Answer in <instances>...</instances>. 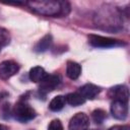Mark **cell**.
<instances>
[{
  "label": "cell",
  "instance_id": "obj_10",
  "mask_svg": "<svg viewBox=\"0 0 130 130\" xmlns=\"http://www.w3.org/2000/svg\"><path fill=\"white\" fill-rule=\"evenodd\" d=\"M80 74H81V66L74 61H68L66 66V75L70 79L75 80L80 76Z\"/></svg>",
  "mask_w": 130,
  "mask_h": 130
},
{
  "label": "cell",
  "instance_id": "obj_6",
  "mask_svg": "<svg viewBox=\"0 0 130 130\" xmlns=\"http://www.w3.org/2000/svg\"><path fill=\"white\" fill-rule=\"evenodd\" d=\"M89 126V119L84 113L75 114L69 121V130H86Z\"/></svg>",
  "mask_w": 130,
  "mask_h": 130
},
{
  "label": "cell",
  "instance_id": "obj_1",
  "mask_svg": "<svg viewBox=\"0 0 130 130\" xmlns=\"http://www.w3.org/2000/svg\"><path fill=\"white\" fill-rule=\"evenodd\" d=\"M27 6L36 13L46 16L60 17L68 14L70 6L67 2L54 1V0H41V1H29L26 3Z\"/></svg>",
  "mask_w": 130,
  "mask_h": 130
},
{
  "label": "cell",
  "instance_id": "obj_7",
  "mask_svg": "<svg viewBox=\"0 0 130 130\" xmlns=\"http://www.w3.org/2000/svg\"><path fill=\"white\" fill-rule=\"evenodd\" d=\"M108 94L113 101L128 103V100H129V89L124 84H119L111 87Z\"/></svg>",
  "mask_w": 130,
  "mask_h": 130
},
{
  "label": "cell",
  "instance_id": "obj_4",
  "mask_svg": "<svg viewBox=\"0 0 130 130\" xmlns=\"http://www.w3.org/2000/svg\"><path fill=\"white\" fill-rule=\"evenodd\" d=\"M61 82V77L58 74H47V76L40 82L39 90L41 93H48L53 91Z\"/></svg>",
  "mask_w": 130,
  "mask_h": 130
},
{
  "label": "cell",
  "instance_id": "obj_19",
  "mask_svg": "<svg viewBox=\"0 0 130 130\" xmlns=\"http://www.w3.org/2000/svg\"><path fill=\"white\" fill-rule=\"evenodd\" d=\"M0 130H7V127L4 126L3 124H0Z\"/></svg>",
  "mask_w": 130,
  "mask_h": 130
},
{
  "label": "cell",
  "instance_id": "obj_9",
  "mask_svg": "<svg viewBox=\"0 0 130 130\" xmlns=\"http://www.w3.org/2000/svg\"><path fill=\"white\" fill-rule=\"evenodd\" d=\"M101 91V88L94 84L86 83L79 87L78 93L84 99V100H93Z\"/></svg>",
  "mask_w": 130,
  "mask_h": 130
},
{
  "label": "cell",
  "instance_id": "obj_8",
  "mask_svg": "<svg viewBox=\"0 0 130 130\" xmlns=\"http://www.w3.org/2000/svg\"><path fill=\"white\" fill-rule=\"evenodd\" d=\"M111 114L118 120H125L128 116V103L113 101L111 105Z\"/></svg>",
  "mask_w": 130,
  "mask_h": 130
},
{
  "label": "cell",
  "instance_id": "obj_12",
  "mask_svg": "<svg viewBox=\"0 0 130 130\" xmlns=\"http://www.w3.org/2000/svg\"><path fill=\"white\" fill-rule=\"evenodd\" d=\"M52 43H53V38H52V36H51V35H46L45 37H43V38L36 44L34 50H35L36 52H38V53L45 52V51H47V50L51 47Z\"/></svg>",
  "mask_w": 130,
  "mask_h": 130
},
{
  "label": "cell",
  "instance_id": "obj_14",
  "mask_svg": "<svg viewBox=\"0 0 130 130\" xmlns=\"http://www.w3.org/2000/svg\"><path fill=\"white\" fill-rule=\"evenodd\" d=\"M66 104V101H65V96L63 95H57L55 96L51 102H50V105H49V109L53 112H58L60 110H62L64 108Z\"/></svg>",
  "mask_w": 130,
  "mask_h": 130
},
{
  "label": "cell",
  "instance_id": "obj_3",
  "mask_svg": "<svg viewBox=\"0 0 130 130\" xmlns=\"http://www.w3.org/2000/svg\"><path fill=\"white\" fill-rule=\"evenodd\" d=\"M88 43L95 48H112L116 46H122L125 45L123 42L114 40L111 38L107 37H102V36H96V35H90L88 37Z\"/></svg>",
  "mask_w": 130,
  "mask_h": 130
},
{
  "label": "cell",
  "instance_id": "obj_2",
  "mask_svg": "<svg viewBox=\"0 0 130 130\" xmlns=\"http://www.w3.org/2000/svg\"><path fill=\"white\" fill-rule=\"evenodd\" d=\"M12 114L13 117L21 123H26L35 119L37 116V112L35 111V109L30 107V105L27 104L25 101L17 102L13 107Z\"/></svg>",
  "mask_w": 130,
  "mask_h": 130
},
{
  "label": "cell",
  "instance_id": "obj_13",
  "mask_svg": "<svg viewBox=\"0 0 130 130\" xmlns=\"http://www.w3.org/2000/svg\"><path fill=\"white\" fill-rule=\"evenodd\" d=\"M65 101L66 103H68L70 106L72 107H78V106H81L82 104L85 103V100L78 93V92H71V93H68L66 96H65Z\"/></svg>",
  "mask_w": 130,
  "mask_h": 130
},
{
  "label": "cell",
  "instance_id": "obj_20",
  "mask_svg": "<svg viewBox=\"0 0 130 130\" xmlns=\"http://www.w3.org/2000/svg\"><path fill=\"white\" fill-rule=\"evenodd\" d=\"M1 49H2V48H1V47H0V51H1Z\"/></svg>",
  "mask_w": 130,
  "mask_h": 130
},
{
  "label": "cell",
  "instance_id": "obj_15",
  "mask_svg": "<svg viewBox=\"0 0 130 130\" xmlns=\"http://www.w3.org/2000/svg\"><path fill=\"white\" fill-rule=\"evenodd\" d=\"M91 117L96 124H102L104 120L107 118V113L102 109H96L91 113Z\"/></svg>",
  "mask_w": 130,
  "mask_h": 130
},
{
  "label": "cell",
  "instance_id": "obj_17",
  "mask_svg": "<svg viewBox=\"0 0 130 130\" xmlns=\"http://www.w3.org/2000/svg\"><path fill=\"white\" fill-rule=\"evenodd\" d=\"M48 130H64V129H63V125L61 121L59 119H54L50 122Z\"/></svg>",
  "mask_w": 130,
  "mask_h": 130
},
{
  "label": "cell",
  "instance_id": "obj_5",
  "mask_svg": "<svg viewBox=\"0 0 130 130\" xmlns=\"http://www.w3.org/2000/svg\"><path fill=\"white\" fill-rule=\"evenodd\" d=\"M19 71V65L12 60H5L0 63V79L7 80Z\"/></svg>",
  "mask_w": 130,
  "mask_h": 130
},
{
  "label": "cell",
  "instance_id": "obj_18",
  "mask_svg": "<svg viewBox=\"0 0 130 130\" xmlns=\"http://www.w3.org/2000/svg\"><path fill=\"white\" fill-rule=\"evenodd\" d=\"M109 130H130V127L128 125H115Z\"/></svg>",
  "mask_w": 130,
  "mask_h": 130
},
{
  "label": "cell",
  "instance_id": "obj_16",
  "mask_svg": "<svg viewBox=\"0 0 130 130\" xmlns=\"http://www.w3.org/2000/svg\"><path fill=\"white\" fill-rule=\"evenodd\" d=\"M10 43V35L7 29L0 27V47L3 48Z\"/></svg>",
  "mask_w": 130,
  "mask_h": 130
},
{
  "label": "cell",
  "instance_id": "obj_11",
  "mask_svg": "<svg viewBox=\"0 0 130 130\" xmlns=\"http://www.w3.org/2000/svg\"><path fill=\"white\" fill-rule=\"evenodd\" d=\"M29 79L36 83L38 82H41L46 76H47V73L45 71V69L41 66H35L32 67L30 70H29Z\"/></svg>",
  "mask_w": 130,
  "mask_h": 130
}]
</instances>
